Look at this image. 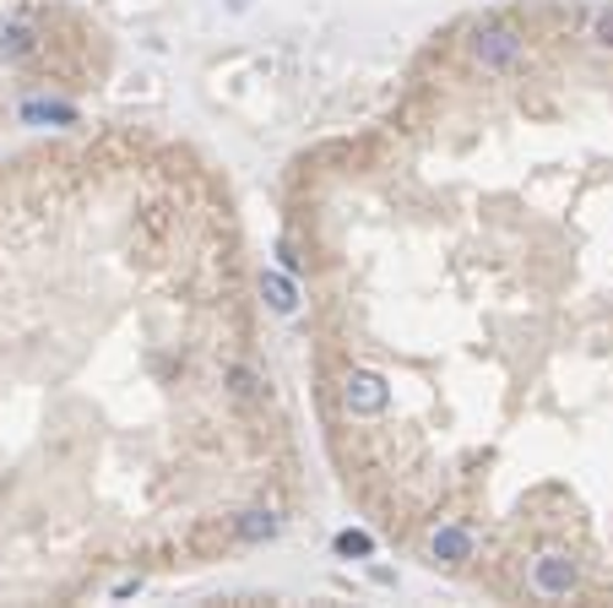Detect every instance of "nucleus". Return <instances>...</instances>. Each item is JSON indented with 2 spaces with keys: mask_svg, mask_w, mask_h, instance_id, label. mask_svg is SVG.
Instances as JSON below:
<instances>
[{
  "mask_svg": "<svg viewBox=\"0 0 613 608\" xmlns=\"http://www.w3.org/2000/svg\"><path fill=\"white\" fill-rule=\"evenodd\" d=\"M581 39L592 50H613V6H598V11L581 17Z\"/></svg>",
  "mask_w": 613,
  "mask_h": 608,
  "instance_id": "1",
  "label": "nucleus"
}]
</instances>
